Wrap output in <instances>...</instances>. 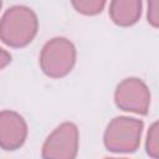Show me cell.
<instances>
[{
  "label": "cell",
  "instance_id": "obj_8",
  "mask_svg": "<svg viewBox=\"0 0 159 159\" xmlns=\"http://www.w3.org/2000/svg\"><path fill=\"white\" fill-rule=\"evenodd\" d=\"M72 6L83 15H97L102 12L106 6V1L103 0H76L72 1Z\"/></svg>",
  "mask_w": 159,
  "mask_h": 159
},
{
  "label": "cell",
  "instance_id": "obj_9",
  "mask_svg": "<svg viewBox=\"0 0 159 159\" xmlns=\"http://www.w3.org/2000/svg\"><path fill=\"white\" fill-rule=\"evenodd\" d=\"M145 150L147 154L153 158H159V124L158 122H154L148 130L147 134V142H145Z\"/></svg>",
  "mask_w": 159,
  "mask_h": 159
},
{
  "label": "cell",
  "instance_id": "obj_4",
  "mask_svg": "<svg viewBox=\"0 0 159 159\" xmlns=\"http://www.w3.org/2000/svg\"><path fill=\"white\" fill-rule=\"evenodd\" d=\"M78 152V129L75 123L60 124L45 140L41 150L43 159H76Z\"/></svg>",
  "mask_w": 159,
  "mask_h": 159
},
{
  "label": "cell",
  "instance_id": "obj_13",
  "mask_svg": "<svg viewBox=\"0 0 159 159\" xmlns=\"http://www.w3.org/2000/svg\"><path fill=\"white\" fill-rule=\"evenodd\" d=\"M1 5H2V2H1V1H0V9H1Z\"/></svg>",
  "mask_w": 159,
  "mask_h": 159
},
{
  "label": "cell",
  "instance_id": "obj_3",
  "mask_svg": "<svg viewBox=\"0 0 159 159\" xmlns=\"http://www.w3.org/2000/svg\"><path fill=\"white\" fill-rule=\"evenodd\" d=\"M76 62V48L65 37H55L45 43L40 53V67L51 78H61L71 72Z\"/></svg>",
  "mask_w": 159,
  "mask_h": 159
},
{
  "label": "cell",
  "instance_id": "obj_11",
  "mask_svg": "<svg viewBox=\"0 0 159 159\" xmlns=\"http://www.w3.org/2000/svg\"><path fill=\"white\" fill-rule=\"evenodd\" d=\"M11 62V55L0 47V70H2L4 67H6L9 63Z\"/></svg>",
  "mask_w": 159,
  "mask_h": 159
},
{
  "label": "cell",
  "instance_id": "obj_2",
  "mask_svg": "<svg viewBox=\"0 0 159 159\" xmlns=\"http://www.w3.org/2000/svg\"><path fill=\"white\" fill-rule=\"evenodd\" d=\"M143 122L130 117L113 118L103 135V143L113 153H133L139 148Z\"/></svg>",
  "mask_w": 159,
  "mask_h": 159
},
{
  "label": "cell",
  "instance_id": "obj_7",
  "mask_svg": "<svg viewBox=\"0 0 159 159\" xmlns=\"http://www.w3.org/2000/svg\"><path fill=\"white\" fill-rule=\"evenodd\" d=\"M142 15L140 0H114L109 4V16L118 26H130Z\"/></svg>",
  "mask_w": 159,
  "mask_h": 159
},
{
  "label": "cell",
  "instance_id": "obj_6",
  "mask_svg": "<svg viewBox=\"0 0 159 159\" xmlns=\"http://www.w3.org/2000/svg\"><path fill=\"white\" fill-rule=\"evenodd\" d=\"M27 124L25 119L14 111L0 112V148L16 150L26 140Z\"/></svg>",
  "mask_w": 159,
  "mask_h": 159
},
{
  "label": "cell",
  "instance_id": "obj_5",
  "mask_svg": "<svg viewBox=\"0 0 159 159\" xmlns=\"http://www.w3.org/2000/svg\"><path fill=\"white\" fill-rule=\"evenodd\" d=\"M114 102L122 111L145 116L149 111L150 92L142 80L137 77L125 78L116 88Z\"/></svg>",
  "mask_w": 159,
  "mask_h": 159
},
{
  "label": "cell",
  "instance_id": "obj_1",
  "mask_svg": "<svg viewBox=\"0 0 159 159\" xmlns=\"http://www.w3.org/2000/svg\"><path fill=\"white\" fill-rule=\"evenodd\" d=\"M39 21L32 9L15 5L7 9L0 20V40L15 48L27 46L37 34Z\"/></svg>",
  "mask_w": 159,
  "mask_h": 159
},
{
  "label": "cell",
  "instance_id": "obj_12",
  "mask_svg": "<svg viewBox=\"0 0 159 159\" xmlns=\"http://www.w3.org/2000/svg\"><path fill=\"white\" fill-rule=\"evenodd\" d=\"M106 159H118V158H106ZM120 159H125V158H120Z\"/></svg>",
  "mask_w": 159,
  "mask_h": 159
},
{
  "label": "cell",
  "instance_id": "obj_10",
  "mask_svg": "<svg viewBox=\"0 0 159 159\" xmlns=\"http://www.w3.org/2000/svg\"><path fill=\"white\" fill-rule=\"evenodd\" d=\"M148 22L153 26V27H158L159 26V1L158 0H152L148 4Z\"/></svg>",
  "mask_w": 159,
  "mask_h": 159
}]
</instances>
